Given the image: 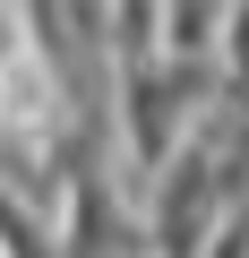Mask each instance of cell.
I'll use <instances>...</instances> for the list:
<instances>
[{
  "mask_svg": "<svg viewBox=\"0 0 249 258\" xmlns=\"http://www.w3.org/2000/svg\"><path fill=\"white\" fill-rule=\"evenodd\" d=\"M206 258H249V207H240V215H223V232L206 241Z\"/></svg>",
  "mask_w": 249,
  "mask_h": 258,
  "instance_id": "2",
  "label": "cell"
},
{
  "mask_svg": "<svg viewBox=\"0 0 249 258\" xmlns=\"http://www.w3.org/2000/svg\"><path fill=\"white\" fill-rule=\"evenodd\" d=\"M215 103H223V69L189 60V52H155V60L112 69V172L129 189H146L198 138V120Z\"/></svg>",
  "mask_w": 249,
  "mask_h": 258,
  "instance_id": "1",
  "label": "cell"
}]
</instances>
